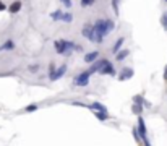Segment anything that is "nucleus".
<instances>
[{"label": "nucleus", "mask_w": 167, "mask_h": 146, "mask_svg": "<svg viewBox=\"0 0 167 146\" xmlns=\"http://www.w3.org/2000/svg\"><path fill=\"white\" fill-rule=\"evenodd\" d=\"M141 111H143V107L139 104H135L133 106V112H135V114H141Z\"/></svg>", "instance_id": "21"}, {"label": "nucleus", "mask_w": 167, "mask_h": 146, "mask_svg": "<svg viewBox=\"0 0 167 146\" xmlns=\"http://www.w3.org/2000/svg\"><path fill=\"white\" fill-rule=\"evenodd\" d=\"M109 63V60L107 59H101V60H96V62L91 65V68H89V72L91 73H96V72H101L102 68H104L105 65Z\"/></svg>", "instance_id": "3"}, {"label": "nucleus", "mask_w": 167, "mask_h": 146, "mask_svg": "<svg viewBox=\"0 0 167 146\" xmlns=\"http://www.w3.org/2000/svg\"><path fill=\"white\" fill-rule=\"evenodd\" d=\"M102 39H104V34L102 33H99L98 29H94L93 31V34H91V38H89V41H93V42H102Z\"/></svg>", "instance_id": "6"}, {"label": "nucleus", "mask_w": 167, "mask_h": 146, "mask_svg": "<svg viewBox=\"0 0 167 146\" xmlns=\"http://www.w3.org/2000/svg\"><path fill=\"white\" fill-rule=\"evenodd\" d=\"M132 77H133V68H123L122 73H120V77H118V80L125 81V80H128V78H132Z\"/></svg>", "instance_id": "5"}, {"label": "nucleus", "mask_w": 167, "mask_h": 146, "mask_svg": "<svg viewBox=\"0 0 167 146\" xmlns=\"http://www.w3.org/2000/svg\"><path fill=\"white\" fill-rule=\"evenodd\" d=\"M94 115H96L99 120H107L109 118V114H104V112H94Z\"/></svg>", "instance_id": "16"}, {"label": "nucleus", "mask_w": 167, "mask_h": 146, "mask_svg": "<svg viewBox=\"0 0 167 146\" xmlns=\"http://www.w3.org/2000/svg\"><path fill=\"white\" fill-rule=\"evenodd\" d=\"M50 16H52V20L59 21V20H62V18H63V13H62L60 10H55L54 13H50Z\"/></svg>", "instance_id": "15"}, {"label": "nucleus", "mask_w": 167, "mask_h": 146, "mask_svg": "<svg viewBox=\"0 0 167 146\" xmlns=\"http://www.w3.org/2000/svg\"><path fill=\"white\" fill-rule=\"evenodd\" d=\"M133 102H135V104H139V106L144 104V102H143V97H141V96H135V97H133Z\"/></svg>", "instance_id": "20"}, {"label": "nucleus", "mask_w": 167, "mask_h": 146, "mask_svg": "<svg viewBox=\"0 0 167 146\" xmlns=\"http://www.w3.org/2000/svg\"><path fill=\"white\" fill-rule=\"evenodd\" d=\"M63 5H65L67 8H71V0H62Z\"/></svg>", "instance_id": "24"}, {"label": "nucleus", "mask_w": 167, "mask_h": 146, "mask_svg": "<svg viewBox=\"0 0 167 146\" xmlns=\"http://www.w3.org/2000/svg\"><path fill=\"white\" fill-rule=\"evenodd\" d=\"M65 72H67V65H62L59 70H55V72L50 73V80L55 81V80H59V78H62L63 75H65Z\"/></svg>", "instance_id": "4"}, {"label": "nucleus", "mask_w": 167, "mask_h": 146, "mask_svg": "<svg viewBox=\"0 0 167 146\" xmlns=\"http://www.w3.org/2000/svg\"><path fill=\"white\" fill-rule=\"evenodd\" d=\"M0 50H4V47H2V45H0Z\"/></svg>", "instance_id": "28"}, {"label": "nucleus", "mask_w": 167, "mask_h": 146, "mask_svg": "<svg viewBox=\"0 0 167 146\" xmlns=\"http://www.w3.org/2000/svg\"><path fill=\"white\" fill-rule=\"evenodd\" d=\"M128 55H130V50H127V49H123L122 52H118V54H117V55H115V57H117V60H118V62H120V60H123V59H125V57H128Z\"/></svg>", "instance_id": "14"}, {"label": "nucleus", "mask_w": 167, "mask_h": 146, "mask_svg": "<svg viewBox=\"0 0 167 146\" xmlns=\"http://www.w3.org/2000/svg\"><path fill=\"white\" fill-rule=\"evenodd\" d=\"M2 47H4L5 50H11V49H13V42H11V41H7L4 45H2Z\"/></svg>", "instance_id": "18"}, {"label": "nucleus", "mask_w": 167, "mask_h": 146, "mask_svg": "<svg viewBox=\"0 0 167 146\" xmlns=\"http://www.w3.org/2000/svg\"><path fill=\"white\" fill-rule=\"evenodd\" d=\"M101 75H115V70H114V67H112L110 62H109L107 65L101 70Z\"/></svg>", "instance_id": "9"}, {"label": "nucleus", "mask_w": 167, "mask_h": 146, "mask_svg": "<svg viewBox=\"0 0 167 146\" xmlns=\"http://www.w3.org/2000/svg\"><path fill=\"white\" fill-rule=\"evenodd\" d=\"M4 10H7V7H5L4 2H0V11H4Z\"/></svg>", "instance_id": "26"}, {"label": "nucleus", "mask_w": 167, "mask_h": 146, "mask_svg": "<svg viewBox=\"0 0 167 146\" xmlns=\"http://www.w3.org/2000/svg\"><path fill=\"white\" fill-rule=\"evenodd\" d=\"M71 20H73L71 13H65V15H63V18H62V21H63V23H71Z\"/></svg>", "instance_id": "17"}, {"label": "nucleus", "mask_w": 167, "mask_h": 146, "mask_svg": "<svg viewBox=\"0 0 167 146\" xmlns=\"http://www.w3.org/2000/svg\"><path fill=\"white\" fill-rule=\"evenodd\" d=\"M143 143H144V146H151L149 145V140H148V138H143Z\"/></svg>", "instance_id": "27"}, {"label": "nucleus", "mask_w": 167, "mask_h": 146, "mask_svg": "<svg viewBox=\"0 0 167 146\" xmlns=\"http://www.w3.org/2000/svg\"><path fill=\"white\" fill-rule=\"evenodd\" d=\"M94 29H98L99 33H102L105 36L114 29V21L112 20H98L94 23Z\"/></svg>", "instance_id": "1"}, {"label": "nucleus", "mask_w": 167, "mask_h": 146, "mask_svg": "<svg viewBox=\"0 0 167 146\" xmlns=\"http://www.w3.org/2000/svg\"><path fill=\"white\" fill-rule=\"evenodd\" d=\"M122 44H123V38H120V39H117V42H115V45H114V49H112V52L117 55L118 52H120V47H122Z\"/></svg>", "instance_id": "13"}, {"label": "nucleus", "mask_w": 167, "mask_h": 146, "mask_svg": "<svg viewBox=\"0 0 167 146\" xmlns=\"http://www.w3.org/2000/svg\"><path fill=\"white\" fill-rule=\"evenodd\" d=\"M98 57H99V52H98V50H94V52H89V54H86V55H84V62L94 63Z\"/></svg>", "instance_id": "7"}, {"label": "nucleus", "mask_w": 167, "mask_h": 146, "mask_svg": "<svg viewBox=\"0 0 167 146\" xmlns=\"http://www.w3.org/2000/svg\"><path fill=\"white\" fill-rule=\"evenodd\" d=\"M162 28H164V29H167V11L162 15Z\"/></svg>", "instance_id": "22"}, {"label": "nucleus", "mask_w": 167, "mask_h": 146, "mask_svg": "<svg viewBox=\"0 0 167 146\" xmlns=\"http://www.w3.org/2000/svg\"><path fill=\"white\" fill-rule=\"evenodd\" d=\"M54 47H55V50L59 54H63V55H65L67 50H65V45H63V41H55L54 42Z\"/></svg>", "instance_id": "10"}, {"label": "nucleus", "mask_w": 167, "mask_h": 146, "mask_svg": "<svg viewBox=\"0 0 167 146\" xmlns=\"http://www.w3.org/2000/svg\"><path fill=\"white\" fill-rule=\"evenodd\" d=\"M36 109H38V106H28V107H26V112H33V111H36Z\"/></svg>", "instance_id": "23"}, {"label": "nucleus", "mask_w": 167, "mask_h": 146, "mask_svg": "<svg viewBox=\"0 0 167 146\" xmlns=\"http://www.w3.org/2000/svg\"><path fill=\"white\" fill-rule=\"evenodd\" d=\"M20 8H21V2H20V0H16V2H13V4L10 5L8 10H10L11 13H16V11H20Z\"/></svg>", "instance_id": "11"}, {"label": "nucleus", "mask_w": 167, "mask_h": 146, "mask_svg": "<svg viewBox=\"0 0 167 146\" xmlns=\"http://www.w3.org/2000/svg\"><path fill=\"white\" fill-rule=\"evenodd\" d=\"M93 31H94V26H89V24H88V26H84V28H83V36L89 39L91 34H93Z\"/></svg>", "instance_id": "12"}, {"label": "nucleus", "mask_w": 167, "mask_h": 146, "mask_svg": "<svg viewBox=\"0 0 167 146\" xmlns=\"http://www.w3.org/2000/svg\"><path fill=\"white\" fill-rule=\"evenodd\" d=\"M89 109H91V111H94V112H104V114H107V107H104V106L99 104V102H94V104H91Z\"/></svg>", "instance_id": "8"}, {"label": "nucleus", "mask_w": 167, "mask_h": 146, "mask_svg": "<svg viewBox=\"0 0 167 146\" xmlns=\"http://www.w3.org/2000/svg\"><path fill=\"white\" fill-rule=\"evenodd\" d=\"M89 75H91L89 70H88V72H83L81 75H78V77L75 78V86H88V83H89Z\"/></svg>", "instance_id": "2"}, {"label": "nucleus", "mask_w": 167, "mask_h": 146, "mask_svg": "<svg viewBox=\"0 0 167 146\" xmlns=\"http://www.w3.org/2000/svg\"><path fill=\"white\" fill-rule=\"evenodd\" d=\"M94 0H81V4L83 5H89V4H93Z\"/></svg>", "instance_id": "25"}, {"label": "nucleus", "mask_w": 167, "mask_h": 146, "mask_svg": "<svg viewBox=\"0 0 167 146\" xmlns=\"http://www.w3.org/2000/svg\"><path fill=\"white\" fill-rule=\"evenodd\" d=\"M112 7H114V13L118 15V0H112Z\"/></svg>", "instance_id": "19"}]
</instances>
